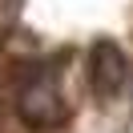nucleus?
<instances>
[{"mask_svg": "<svg viewBox=\"0 0 133 133\" xmlns=\"http://www.w3.org/2000/svg\"><path fill=\"white\" fill-rule=\"evenodd\" d=\"M16 113H20V121H24L28 129H57L69 117L65 97H61V89H57V77H52L49 69H32V73L24 77V85H20V93H16Z\"/></svg>", "mask_w": 133, "mask_h": 133, "instance_id": "nucleus-1", "label": "nucleus"}, {"mask_svg": "<svg viewBox=\"0 0 133 133\" xmlns=\"http://www.w3.org/2000/svg\"><path fill=\"white\" fill-rule=\"evenodd\" d=\"M121 85H125V52L113 41H97L89 49V89L101 101H109L121 93Z\"/></svg>", "mask_w": 133, "mask_h": 133, "instance_id": "nucleus-2", "label": "nucleus"}]
</instances>
